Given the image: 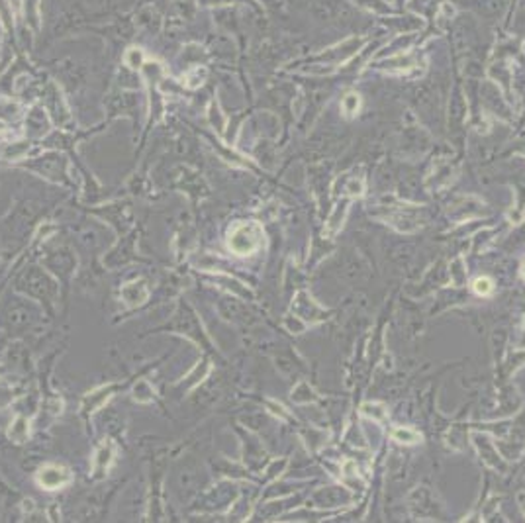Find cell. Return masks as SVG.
Listing matches in <instances>:
<instances>
[{
    "instance_id": "6da1fadb",
    "label": "cell",
    "mask_w": 525,
    "mask_h": 523,
    "mask_svg": "<svg viewBox=\"0 0 525 523\" xmlns=\"http://www.w3.org/2000/svg\"><path fill=\"white\" fill-rule=\"evenodd\" d=\"M18 290H22V292H26V294H30L33 298L53 302V298L57 294V284L49 274L43 272L41 269L30 267L18 276Z\"/></svg>"
},
{
    "instance_id": "7a4b0ae2",
    "label": "cell",
    "mask_w": 525,
    "mask_h": 523,
    "mask_svg": "<svg viewBox=\"0 0 525 523\" xmlns=\"http://www.w3.org/2000/svg\"><path fill=\"white\" fill-rule=\"evenodd\" d=\"M229 249L235 255H251L263 245V227L255 222L235 225L227 239Z\"/></svg>"
},
{
    "instance_id": "3957f363",
    "label": "cell",
    "mask_w": 525,
    "mask_h": 523,
    "mask_svg": "<svg viewBox=\"0 0 525 523\" xmlns=\"http://www.w3.org/2000/svg\"><path fill=\"white\" fill-rule=\"evenodd\" d=\"M37 482L45 490H57L71 482V472L59 464H45L37 472Z\"/></svg>"
},
{
    "instance_id": "277c9868",
    "label": "cell",
    "mask_w": 525,
    "mask_h": 523,
    "mask_svg": "<svg viewBox=\"0 0 525 523\" xmlns=\"http://www.w3.org/2000/svg\"><path fill=\"white\" fill-rule=\"evenodd\" d=\"M149 296V286H147V282L139 278V280H131L127 284H124L122 286V300L127 304V306H139L147 300Z\"/></svg>"
},
{
    "instance_id": "5b68a950",
    "label": "cell",
    "mask_w": 525,
    "mask_h": 523,
    "mask_svg": "<svg viewBox=\"0 0 525 523\" xmlns=\"http://www.w3.org/2000/svg\"><path fill=\"white\" fill-rule=\"evenodd\" d=\"M178 329H180V333L188 335V337H192L194 341H200L202 339V327L196 319V316L190 312L186 306L182 308V312L176 316V323H175Z\"/></svg>"
},
{
    "instance_id": "8992f818",
    "label": "cell",
    "mask_w": 525,
    "mask_h": 523,
    "mask_svg": "<svg viewBox=\"0 0 525 523\" xmlns=\"http://www.w3.org/2000/svg\"><path fill=\"white\" fill-rule=\"evenodd\" d=\"M112 392H114V386L110 384V386H102V388H98V390H94L92 394L84 396V400H82V410H84V413L94 412L98 406H102V402H106V400L112 396Z\"/></svg>"
},
{
    "instance_id": "52a82bcc",
    "label": "cell",
    "mask_w": 525,
    "mask_h": 523,
    "mask_svg": "<svg viewBox=\"0 0 525 523\" xmlns=\"http://www.w3.org/2000/svg\"><path fill=\"white\" fill-rule=\"evenodd\" d=\"M28 435H30V421H28L26 417L18 415V417L12 421V425H10L8 437H10L12 441H16V443H24V441L28 439Z\"/></svg>"
},
{
    "instance_id": "ba28073f",
    "label": "cell",
    "mask_w": 525,
    "mask_h": 523,
    "mask_svg": "<svg viewBox=\"0 0 525 523\" xmlns=\"http://www.w3.org/2000/svg\"><path fill=\"white\" fill-rule=\"evenodd\" d=\"M112 455H114V451H112L110 445H102L98 449L96 457H94V472H96V476H100V474L108 468V464L112 462Z\"/></svg>"
},
{
    "instance_id": "9c48e42d",
    "label": "cell",
    "mask_w": 525,
    "mask_h": 523,
    "mask_svg": "<svg viewBox=\"0 0 525 523\" xmlns=\"http://www.w3.org/2000/svg\"><path fill=\"white\" fill-rule=\"evenodd\" d=\"M392 437H394V441L404 443V445H414V443L421 441V435L417 431L410 429V427H396L392 431Z\"/></svg>"
},
{
    "instance_id": "30bf717a",
    "label": "cell",
    "mask_w": 525,
    "mask_h": 523,
    "mask_svg": "<svg viewBox=\"0 0 525 523\" xmlns=\"http://www.w3.org/2000/svg\"><path fill=\"white\" fill-rule=\"evenodd\" d=\"M359 106H361V98H359V94H355V92L347 94V96L341 100V108H343L345 116H349V118H353L359 112Z\"/></svg>"
},
{
    "instance_id": "8fae6325",
    "label": "cell",
    "mask_w": 525,
    "mask_h": 523,
    "mask_svg": "<svg viewBox=\"0 0 525 523\" xmlns=\"http://www.w3.org/2000/svg\"><path fill=\"white\" fill-rule=\"evenodd\" d=\"M133 398L137 402H151L153 400V388L145 382V380H141V382H137L135 388H133Z\"/></svg>"
},
{
    "instance_id": "7c38bea8",
    "label": "cell",
    "mask_w": 525,
    "mask_h": 523,
    "mask_svg": "<svg viewBox=\"0 0 525 523\" xmlns=\"http://www.w3.org/2000/svg\"><path fill=\"white\" fill-rule=\"evenodd\" d=\"M472 290L476 294H480V296H488L494 290V282L488 276H478V278H474V282H472Z\"/></svg>"
},
{
    "instance_id": "4fadbf2b",
    "label": "cell",
    "mask_w": 525,
    "mask_h": 523,
    "mask_svg": "<svg viewBox=\"0 0 525 523\" xmlns=\"http://www.w3.org/2000/svg\"><path fill=\"white\" fill-rule=\"evenodd\" d=\"M521 274H523V278H525V265L521 267Z\"/></svg>"
},
{
    "instance_id": "5bb4252c",
    "label": "cell",
    "mask_w": 525,
    "mask_h": 523,
    "mask_svg": "<svg viewBox=\"0 0 525 523\" xmlns=\"http://www.w3.org/2000/svg\"><path fill=\"white\" fill-rule=\"evenodd\" d=\"M0 131H2V124H0Z\"/></svg>"
}]
</instances>
